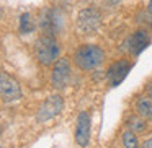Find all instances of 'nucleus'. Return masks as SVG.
I'll list each match as a JSON object with an SVG mask.
<instances>
[{
    "label": "nucleus",
    "instance_id": "f257e3e1",
    "mask_svg": "<svg viewBox=\"0 0 152 148\" xmlns=\"http://www.w3.org/2000/svg\"><path fill=\"white\" fill-rule=\"evenodd\" d=\"M77 67L82 70H93L100 67L105 60V52L95 44H85L80 49H77L75 56H74Z\"/></svg>",
    "mask_w": 152,
    "mask_h": 148
},
{
    "label": "nucleus",
    "instance_id": "f03ea898",
    "mask_svg": "<svg viewBox=\"0 0 152 148\" xmlns=\"http://www.w3.org/2000/svg\"><path fill=\"white\" fill-rule=\"evenodd\" d=\"M34 54H36V59L39 60L43 65H51V64L56 62L57 57H59L57 41L54 39L51 34H44L43 38H39V39L36 41Z\"/></svg>",
    "mask_w": 152,
    "mask_h": 148
},
{
    "label": "nucleus",
    "instance_id": "7ed1b4c3",
    "mask_svg": "<svg viewBox=\"0 0 152 148\" xmlns=\"http://www.w3.org/2000/svg\"><path fill=\"white\" fill-rule=\"evenodd\" d=\"M21 98V88L18 82L8 73H0V99L5 103H13Z\"/></svg>",
    "mask_w": 152,
    "mask_h": 148
},
{
    "label": "nucleus",
    "instance_id": "20e7f679",
    "mask_svg": "<svg viewBox=\"0 0 152 148\" xmlns=\"http://www.w3.org/2000/svg\"><path fill=\"white\" fill-rule=\"evenodd\" d=\"M62 106H64V101L59 95H53L39 106L38 109V122H48L51 121L53 117H56L61 111H62Z\"/></svg>",
    "mask_w": 152,
    "mask_h": 148
},
{
    "label": "nucleus",
    "instance_id": "39448f33",
    "mask_svg": "<svg viewBox=\"0 0 152 148\" xmlns=\"http://www.w3.org/2000/svg\"><path fill=\"white\" fill-rule=\"evenodd\" d=\"M100 21H102V17L95 8H85L77 17V28L82 33L90 34L93 31H96V28L100 26Z\"/></svg>",
    "mask_w": 152,
    "mask_h": 148
},
{
    "label": "nucleus",
    "instance_id": "423d86ee",
    "mask_svg": "<svg viewBox=\"0 0 152 148\" xmlns=\"http://www.w3.org/2000/svg\"><path fill=\"white\" fill-rule=\"evenodd\" d=\"M70 80V62L69 59H57L53 67V75H51V82H53L54 88L61 90L69 83Z\"/></svg>",
    "mask_w": 152,
    "mask_h": 148
},
{
    "label": "nucleus",
    "instance_id": "0eeeda50",
    "mask_svg": "<svg viewBox=\"0 0 152 148\" xmlns=\"http://www.w3.org/2000/svg\"><path fill=\"white\" fill-rule=\"evenodd\" d=\"M90 140V116L88 112H80L77 117V127H75V142L80 147H87Z\"/></svg>",
    "mask_w": 152,
    "mask_h": 148
},
{
    "label": "nucleus",
    "instance_id": "6e6552de",
    "mask_svg": "<svg viewBox=\"0 0 152 148\" xmlns=\"http://www.w3.org/2000/svg\"><path fill=\"white\" fill-rule=\"evenodd\" d=\"M131 70V64L126 62V60H119V62L113 64L111 67H110L108 70V82L111 86H118L119 83L123 82V80L126 78V75H128V72Z\"/></svg>",
    "mask_w": 152,
    "mask_h": 148
},
{
    "label": "nucleus",
    "instance_id": "1a4fd4ad",
    "mask_svg": "<svg viewBox=\"0 0 152 148\" xmlns=\"http://www.w3.org/2000/svg\"><path fill=\"white\" fill-rule=\"evenodd\" d=\"M149 43H151V38H149L147 31H144V30L136 31V33L128 39V51L132 52L134 56H137V54H141L142 51L149 46Z\"/></svg>",
    "mask_w": 152,
    "mask_h": 148
},
{
    "label": "nucleus",
    "instance_id": "9d476101",
    "mask_svg": "<svg viewBox=\"0 0 152 148\" xmlns=\"http://www.w3.org/2000/svg\"><path fill=\"white\" fill-rule=\"evenodd\" d=\"M139 116L144 119H151L152 121V99L151 98H141L136 104Z\"/></svg>",
    "mask_w": 152,
    "mask_h": 148
},
{
    "label": "nucleus",
    "instance_id": "9b49d317",
    "mask_svg": "<svg viewBox=\"0 0 152 148\" xmlns=\"http://www.w3.org/2000/svg\"><path fill=\"white\" fill-rule=\"evenodd\" d=\"M123 145H124V148H139V142H137V137H136V132L126 130L123 134Z\"/></svg>",
    "mask_w": 152,
    "mask_h": 148
},
{
    "label": "nucleus",
    "instance_id": "f8f14e48",
    "mask_svg": "<svg viewBox=\"0 0 152 148\" xmlns=\"http://www.w3.org/2000/svg\"><path fill=\"white\" fill-rule=\"evenodd\" d=\"M34 30V25H33V20H31V15L30 13H23L20 17V31L21 33H31Z\"/></svg>",
    "mask_w": 152,
    "mask_h": 148
},
{
    "label": "nucleus",
    "instance_id": "ddd939ff",
    "mask_svg": "<svg viewBox=\"0 0 152 148\" xmlns=\"http://www.w3.org/2000/svg\"><path fill=\"white\" fill-rule=\"evenodd\" d=\"M128 125H129V129H131L132 132H142L145 129L144 121H142V119H137V117H132Z\"/></svg>",
    "mask_w": 152,
    "mask_h": 148
},
{
    "label": "nucleus",
    "instance_id": "4468645a",
    "mask_svg": "<svg viewBox=\"0 0 152 148\" xmlns=\"http://www.w3.org/2000/svg\"><path fill=\"white\" fill-rule=\"evenodd\" d=\"M141 148H152V138H149V140H145L144 143H142Z\"/></svg>",
    "mask_w": 152,
    "mask_h": 148
},
{
    "label": "nucleus",
    "instance_id": "2eb2a0df",
    "mask_svg": "<svg viewBox=\"0 0 152 148\" xmlns=\"http://www.w3.org/2000/svg\"><path fill=\"white\" fill-rule=\"evenodd\" d=\"M147 10H149V13H152V0L149 2V5H147Z\"/></svg>",
    "mask_w": 152,
    "mask_h": 148
},
{
    "label": "nucleus",
    "instance_id": "dca6fc26",
    "mask_svg": "<svg viewBox=\"0 0 152 148\" xmlns=\"http://www.w3.org/2000/svg\"><path fill=\"white\" fill-rule=\"evenodd\" d=\"M147 93H149V98H151V99H152V85H151V86H149V91H147Z\"/></svg>",
    "mask_w": 152,
    "mask_h": 148
},
{
    "label": "nucleus",
    "instance_id": "f3484780",
    "mask_svg": "<svg viewBox=\"0 0 152 148\" xmlns=\"http://www.w3.org/2000/svg\"><path fill=\"white\" fill-rule=\"evenodd\" d=\"M108 2H110V4L115 5V4H118V2H121V0H108Z\"/></svg>",
    "mask_w": 152,
    "mask_h": 148
},
{
    "label": "nucleus",
    "instance_id": "a211bd4d",
    "mask_svg": "<svg viewBox=\"0 0 152 148\" xmlns=\"http://www.w3.org/2000/svg\"><path fill=\"white\" fill-rule=\"evenodd\" d=\"M0 132H2V129H0Z\"/></svg>",
    "mask_w": 152,
    "mask_h": 148
},
{
    "label": "nucleus",
    "instance_id": "6ab92c4d",
    "mask_svg": "<svg viewBox=\"0 0 152 148\" xmlns=\"http://www.w3.org/2000/svg\"><path fill=\"white\" fill-rule=\"evenodd\" d=\"M0 148H2V147H0Z\"/></svg>",
    "mask_w": 152,
    "mask_h": 148
}]
</instances>
